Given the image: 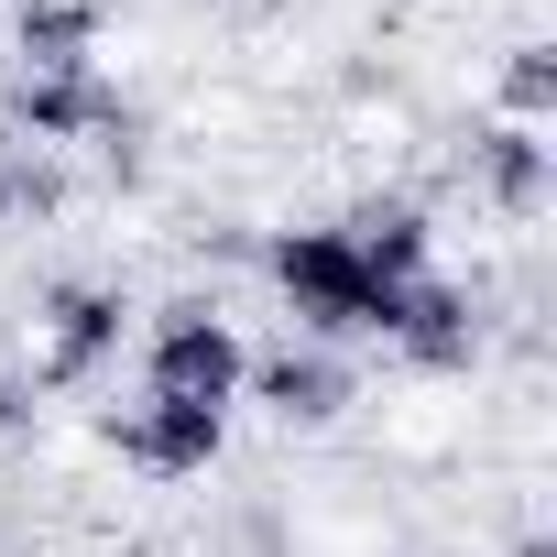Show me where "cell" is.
I'll return each mask as SVG.
<instances>
[{
  "mask_svg": "<svg viewBox=\"0 0 557 557\" xmlns=\"http://www.w3.org/2000/svg\"><path fill=\"white\" fill-rule=\"evenodd\" d=\"M23 426H34V383H23V372H0V437H23Z\"/></svg>",
  "mask_w": 557,
  "mask_h": 557,
  "instance_id": "cell-13",
  "label": "cell"
},
{
  "mask_svg": "<svg viewBox=\"0 0 557 557\" xmlns=\"http://www.w3.org/2000/svg\"><path fill=\"white\" fill-rule=\"evenodd\" d=\"M262 273L285 285V307L318 339H383L394 329V296H405V285H372V262L350 251V230H273L262 240Z\"/></svg>",
  "mask_w": 557,
  "mask_h": 557,
  "instance_id": "cell-1",
  "label": "cell"
},
{
  "mask_svg": "<svg viewBox=\"0 0 557 557\" xmlns=\"http://www.w3.org/2000/svg\"><path fill=\"white\" fill-rule=\"evenodd\" d=\"M240 372H251V350H240V329L219 318V307H164L153 318V339H143V394H164V405H208V416H230L240 405Z\"/></svg>",
  "mask_w": 557,
  "mask_h": 557,
  "instance_id": "cell-2",
  "label": "cell"
},
{
  "mask_svg": "<svg viewBox=\"0 0 557 557\" xmlns=\"http://www.w3.org/2000/svg\"><path fill=\"white\" fill-rule=\"evenodd\" d=\"M240 394H251L273 426H329V416L350 405V372H339L329 350H296V339H285L273 361H251V372H240Z\"/></svg>",
  "mask_w": 557,
  "mask_h": 557,
  "instance_id": "cell-7",
  "label": "cell"
},
{
  "mask_svg": "<svg viewBox=\"0 0 557 557\" xmlns=\"http://www.w3.org/2000/svg\"><path fill=\"white\" fill-rule=\"evenodd\" d=\"M339 230H350V251L372 262V285H416L426 251H437V230H426V208H416V197H372V208H350Z\"/></svg>",
  "mask_w": 557,
  "mask_h": 557,
  "instance_id": "cell-9",
  "label": "cell"
},
{
  "mask_svg": "<svg viewBox=\"0 0 557 557\" xmlns=\"http://www.w3.org/2000/svg\"><path fill=\"white\" fill-rule=\"evenodd\" d=\"M383 339L405 361H426V372H459L481 350V307H470V285H448V273H416V285L394 296V329Z\"/></svg>",
  "mask_w": 557,
  "mask_h": 557,
  "instance_id": "cell-6",
  "label": "cell"
},
{
  "mask_svg": "<svg viewBox=\"0 0 557 557\" xmlns=\"http://www.w3.org/2000/svg\"><path fill=\"white\" fill-rule=\"evenodd\" d=\"M121 329H132V307H121L110 285H45V307H34V394L88 383V372L121 350Z\"/></svg>",
  "mask_w": 557,
  "mask_h": 557,
  "instance_id": "cell-4",
  "label": "cell"
},
{
  "mask_svg": "<svg viewBox=\"0 0 557 557\" xmlns=\"http://www.w3.org/2000/svg\"><path fill=\"white\" fill-rule=\"evenodd\" d=\"M0 121H12V143H99L121 175H132V110L99 66H66V77H12V99H0Z\"/></svg>",
  "mask_w": 557,
  "mask_h": 557,
  "instance_id": "cell-3",
  "label": "cell"
},
{
  "mask_svg": "<svg viewBox=\"0 0 557 557\" xmlns=\"http://www.w3.org/2000/svg\"><path fill=\"white\" fill-rule=\"evenodd\" d=\"M110 448H121L132 470H153V481H197V470H219V448H230V416L143 394L132 416H110Z\"/></svg>",
  "mask_w": 557,
  "mask_h": 557,
  "instance_id": "cell-5",
  "label": "cell"
},
{
  "mask_svg": "<svg viewBox=\"0 0 557 557\" xmlns=\"http://www.w3.org/2000/svg\"><path fill=\"white\" fill-rule=\"evenodd\" d=\"M12 45H23V77H66V66H88V45H99V0H23Z\"/></svg>",
  "mask_w": 557,
  "mask_h": 557,
  "instance_id": "cell-10",
  "label": "cell"
},
{
  "mask_svg": "<svg viewBox=\"0 0 557 557\" xmlns=\"http://www.w3.org/2000/svg\"><path fill=\"white\" fill-rule=\"evenodd\" d=\"M66 186H55V164L34 153V143H0V219H45Z\"/></svg>",
  "mask_w": 557,
  "mask_h": 557,
  "instance_id": "cell-11",
  "label": "cell"
},
{
  "mask_svg": "<svg viewBox=\"0 0 557 557\" xmlns=\"http://www.w3.org/2000/svg\"><path fill=\"white\" fill-rule=\"evenodd\" d=\"M503 110H513L524 132L557 110V55H546V45H513V55H503Z\"/></svg>",
  "mask_w": 557,
  "mask_h": 557,
  "instance_id": "cell-12",
  "label": "cell"
},
{
  "mask_svg": "<svg viewBox=\"0 0 557 557\" xmlns=\"http://www.w3.org/2000/svg\"><path fill=\"white\" fill-rule=\"evenodd\" d=\"M470 186H481L492 208L535 219V208H546V186H557V164H546V132H524V121H492V132L470 143Z\"/></svg>",
  "mask_w": 557,
  "mask_h": 557,
  "instance_id": "cell-8",
  "label": "cell"
}]
</instances>
